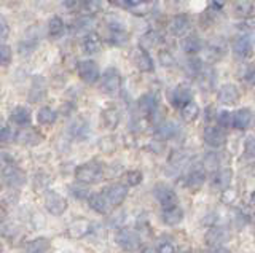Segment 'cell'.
Segmentation results:
<instances>
[{"instance_id": "cell-50", "label": "cell", "mask_w": 255, "mask_h": 253, "mask_svg": "<svg viewBox=\"0 0 255 253\" xmlns=\"http://www.w3.org/2000/svg\"><path fill=\"white\" fill-rule=\"evenodd\" d=\"M228 2V0H211V5H212V8L215 10H220L225 6V3Z\"/></svg>"}, {"instance_id": "cell-44", "label": "cell", "mask_w": 255, "mask_h": 253, "mask_svg": "<svg viewBox=\"0 0 255 253\" xmlns=\"http://www.w3.org/2000/svg\"><path fill=\"white\" fill-rule=\"evenodd\" d=\"M239 29L244 30V32H255V16H246L243 21L239 22Z\"/></svg>"}, {"instance_id": "cell-42", "label": "cell", "mask_w": 255, "mask_h": 253, "mask_svg": "<svg viewBox=\"0 0 255 253\" xmlns=\"http://www.w3.org/2000/svg\"><path fill=\"white\" fill-rule=\"evenodd\" d=\"M187 69L191 75H199V72L203 70V62L198 58H190L187 61Z\"/></svg>"}, {"instance_id": "cell-19", "label": "cell", "mask_w": 255, "mask_h": 253, "mask_svg": "<svg viewBox=\"0 0 255 253\" xmlns=\"http://www.w3.org/2000/svg\"><path fill=\"white\" fill-rule=\"evenodd\" d=\"M190 29V18L187 14H175L169 22V30L177 37H182L183 34H187Z\"/></svg>"}, {"instance_id": "cell-5", "label": "cell", "mask_w": 255, "mask_h": 253, "mask_svg": "<svg viewBox=\"0 0 255 253\" xmlns=\"http://www.w3.org/2000/svg\"><path fill=\"white\" fill-rule=\"evenodd\" d=\"M117 245L118 247H122L125 250H137L140 247V236L132 231V229H120V231L117 233Z\"/></svg>"}, {"instance_id": "cell-27", "label": "cell", "mask_w": 255, "mask_h": 253, "mask_svg": "<svg viewBox=\"0 0 255 253\" xmlns=\"http://www.w3.org/2000/svg\"><path fill=\"white\" fill-rule=\"evenodd\" d=\"M101 120H102V124L106 126L107 129H115L118 123H120V112L118 108L115 107H109L102 112L101 115Z\"/></svg>"}, {"instance_id": "cell-34", "label": "cell", "mask_w": 255, "mask_h": 253, "mask_svg": "<svg viewBox=\"0 0 255 253\" xmlns=\"http://www.w3.org/2000/svg\"><path fill=\"white\" fill-rule=\"evenodd\" d=\"M198 116H199V107H198V104H196L195 100L188 102V104L182 108V118H183V121L191 123V121H195Z\"/></svg>"}, {"instance_id": "cell-14", "label": "cell", "mask_w": 255, "mask_h": 253, "mask_svg": "<svg viewBox=\"0 0 255 253\" xmlns=\"http://www.w3.org/2000/svg\"><path fill=\"white\" fill-rule=\"evenodd\" d=\"M134 64L143 74H150V72H153V70H155L153 59H151V56L147 53V50L142 48V46H139V48L135 50V53H134Z\"/></svg>"}, {"instance_id": "cell-40", "label": "cell", "mask_w": 255, "mask_h": 253, "mask_svg": "<svg viewBox=\"0 0 255 253\" xmlns=\"http://www.w3.org/2000/svg\"><path fill=\"white\" fill-rule=\"evenodd\" d=\"M123 180H125V183L128 186H135V185H139L140 181H142V172H139V170H129V172L125 173Z\"/></svg>"}, {"instance_id": "cell-30", "label": "cell", "mask_w": 255, "mask_h": 253, "mask_svg": "<svg viewBox=\"0 0 255 253\" xmlns=\"http://www.w3.org/2000/svg\"><path fill=\"white\" fill-rule=\"evenodd\" d=\"M163 37L159 32H156V30H150V32H147L145 35L140 37V46L142 48H155V46L158 43H161Z\"/></svg>"}, {"instance_id": "cell-11", "label": "cell", "mask_w": 255, "mask_h": 253, "mask_svg": "<svg viewBox=\"0 0 255 253\" xmlns=\"http://www.w3.org/2000/svg\"><path fill=\"white\" fill-rule=\"evenodd\" d=\"M2 175H3V180H6V183L11 186H21V185H24V181H26L24 172L13 163H8L3 166Z\"/></svg>"}, {"instance_id": "cell-9", "label": "cell", "mask_w": 255, "mask_h": 253, "mask_svg": "<svg viewBox=\"0 0 255 253\" xmlns=\"http://www.w3.org/2000/svg\"><path fill=\"white\" fill-rule=\"evenodd\" d=\"M153 194L156 197V201L163 205V207H171V205H175L179 201L177 194H175L174 189L166 185V183H158L153 188Z\"/></svg>"}, {"instance_id": "cell-15", "label": "cell", "mask_w": 255, "mask_h": 253, "mask_svg": "<svg viewBox=\"0 0 255 253\" xmlns=\"http://www.w3.org/2000/svg\"><path fill=\"white\" fill-rule=\"evenodd\" d=\"M88 202H90V207L96 212V213H101V215H107V213L114 209V205L110 204V201L107 199V196L101 193H94L88 197Z\"/></svg>"}, {"instance_id": "cell-55", "label": "cell", "mask_w": 255, "mask_h": 253, "mask_svg": "<svg viewBox=\"0 0 255 253\" xmlns=\"http://www.w3.org/2000/svg\"><path fill=\"white\" fill-rule=\"evenodd\" d=\"M2 188H3V180H0V191H2Z\"/></svg>"}, {"instance_id": "cell-28", "label": "cell", "mask_w": 255, "mask_h": 253, "mask_svg": "<svg viewBox=\"0 0 255 253\" xmlns=\"http://www.w3.org/2000/svg\"><path fill=\"white\" fill-rule=\"evenodd\" d=\"M58 120V113L50 107H42L37 112V121L42 126H51Z\"/></svg>"}, {"instance_id": "cell-56", "label": "cell", "mask_w": 255, "mask_h": 253, "mask_svg": "<svg viewBox=\"0 0 255 253\" xmlns=\"http://www.w3.org/2000/svg\"><path fill=\"white\" fill-rule=\"evenodd\" d=\"M3 250V247H2V244H0V252H2Z\"/></svg>"}, {"instance_id": "cell-38", "label": "cell", "mask_w": 255, "mask_h": 253, "mask_svg": "<svg viewBox=\"0 0 255 253\" xmlns=\"http://www.w3.org/2000/svg\"><path fill=\"white\" fill-rule=\"evenodd\" d=\"M13 51L8 45H0V67H8L11 64Z\"/></svg>"}, {"instance_id": "cell-18", "label": "cell", "mask_w": 255, "mask_h": 253, "mask_svg": "<svg viewBox=\"0 0 255 253\" xmlns=\"http://www.w3.org/2000/svg\"><path fill=\"white\" fill-rule=\"evenodd\" d=\"M252 43L249 40V37L246 35H239L235 38L233 42V53L236 54L238 58L246 59V58H251L252 56Z\"/></svg>"}, {"instance_id": "cell-2", "label": "cell", "mask_w": 255, "mask_h": 253, "mask_svg": "<svg viewBox=\"0 0 255 253\" xmlns=\"http://www.w3.org/2000/svg\"><path fill=\"white\" fill-rule=\"evenodd\" d=\"M102 92L109 94V96H117L122 89V75L115 67H109L102 75Z\"/></svg>"}, {"instance_id": "cell-54", "label": "cell", "mask_w": 255, "mask_h": 253, "mask_svg": "<svg viewBox=\"0 0 255 253\" xmlns=\"http://www.w3.org/2000/svg\"><path fill=\"white\" fill-rule=\"evenodd\" d=\"M251 202H252V204L255 205V189H254V193L251 194Z\"/></svg>"}, {"instance_id": "cell-53", "label": "cell", "mask_w": 255, "mask_h": 253, "mask_svg": "<svg viewBox=\"0 0 255 253\" xmlns=\"http://www.w3.org/2000/svg\"><path fill=\"white\" fill-rule=\"evenodd\" d=\"M6 218V210H5V207L2 204H0V221H3Z\"/></svg>"}, {"instance_id": "cell-32", "label": "cell", "mask_w": 255, "mask_h": 253, "mask_svg": "<svg viewBox=\"0 0 255 253\" xmlns=\"http://www.w3.org/2000/svg\"><path fill=\"white\" fill-rule=\"evenodd\" d=\"M64 21L59 16H54L48 22V34H50L51 38H59L64 34Z\"/></svg>"}, {"instance_id": "cell-22", "label": "cell", "mask_w": 255, "mask_h": 253, "mask_svg": "<svg viewBox=\"0 0 255 253\" xmlns=\"http://www.w3.org/2000/svg\"><path fill=\"white\" fill-rule=\"evenodd\" d=\"M231 178H233V173H231L230 169H219L212 178V186L215 189H219V191H223V189H227L230 186Z\"/></svg>"}, {"instance_id": "cell-25", "label": "cell", "mask_w": 255, "mask_h": 253, "mask_svg": "<svg viewBox=\"0 0 255 253\" xmlns=\"http://www.w3.org/2000/svg\"><path fill=\"white\" fill-rule=\"evenodd\" d=\"M204 181H206V173L201 169L191 170L185 177V185H187V188L191 189V191H198V189L204 185Z\"/></svg>"}, {"instance_id": "cell-31", "label": "cell", "mask_w": 255, "mask_h": 253, "mask_svg": "<svg viewBox=\"0 0 255 253\" xmlns=\"http://www.w3.org/2000/svg\"><path fill=\"white\" fill-rule=\"evenodd\" d=\"M51 247V244L48 239H45V237H38V239H34L27 242L26 245V250L30 252V253H42V252H48Z\"/></svg>"}, {"instance_id": "cell-41", "label": "cell", "mask_w": 255, "mask_h": 253, "mask_svg": "<svg viewBox=\"0 0 255 253\" xmlns=\"http://www.w3.org/2000/svg\"><path fill=\"white\" fill-rule=\"evenodd\" d=\"M217 121H219V126H222V128H231V123H233V112L222 110V112L217 115Z\"/></svg>"}, {"instance_id": "cell-35", "label": "cell", "mask_w": 255, "mask_h": 253, "mask_svg": "<svg viewBox=\"0 0 255 253\" xmlns=\"http://www.w3.org/2000/svg\"><path fill=\"white\" fill-rule=\"evenodd\" d=\"M128 32L122 26H112L110 27V42L115 45H125L128 42Z\"/></svg>"}, {"instance_id": "cell-4", "label": "cell", "mask_w": 255, "mask_h": 253, "mask_svg": "<svg viewBox=\"0 0 255 253\" xmlns=\"http://www.w3.org/2000/svg\"><path fill=\"white\" fill-rule=\"evenodd\" d=\"M69 204L67 199L64 196H61L59 193L54 191H48L45 194V209L51 213L54 217H61L64 212L67 210Z\"/></svg>"}, {"instance_id": "cell-39", "label": "cell", "mask_w": 255, "mask_h": 253, "mask_svg": "<svg viewBox=\"0 0 255 253\" xmlns=\"http://www.w3.org/2000/svg\"><path fill=\"white\" fill-rule=\"evenodd\" d=\"M80 5L86 13H98L102 8V0H80Z\"/></svg>"}, {"instance_id": "cell-10", "label": "cell", "mask_w": 255, "mask_h": 253, "mask_svg": "<svg viewBox=\"0 0 255 253\" xmlns=\"http://www.w3.org/2000/svg\"><path fill=\"white\" fill-rule=\"evenodd\" d=\"M217 99L223 105H235L239 102V99H241V92H239L236 84L225 83L220 86V89L217 92Z\"/></svg>"}, {"instance_id": "cell-21", "label": "cell", "mask_w": 255, "mask_h": 253, "mask_svg": "<svg viewBox=\"0 0 255 253\" xmlns=\"http://www.w3.org/2000/svg\"><path fill=\"white\" fill-rule=\"evenodd\" d=\"M91 231V223L88 220H75L74 223H70L67 233L70 237H74V239H82V237H85L86 234H90Z\"/></svg>"}, {"instance_id": "cell-48", "label": "cell", "mask_w": 255, "mask_h": 253, "mask_svg": "<svg viewBox=\"0 0 255 253\" xmlns=\"http://www.w3.org/2000/svg\"><path fill=\"white\" fill-rule=\"evenodd\" d=\"M223 202H227V204H231L235 199H236V191L233 189V191H231L230 188H227V189H223Z\"/></svg>"}, {"instance_id": "cell-46", "label": "cell", "mask_w": 255, "mask_h": 253, "mask_svg": "<svg viewBox=\"0 0 255 253\" xmlns=\"http://www.w3.org/2000/svg\"><path fill=\"white\" fill-rule=\"evenodd\" d=\"M13 139V131L10 128H2L0 129V144H8V142H11Z\"/></svg>"}, {"instance_id": "cell-12", "label": "cell", "mask_w": 255, "mask_h": 253, "mask_svg": "<svg viewBox=\"0 0 255 253\" xmlns=\"http://www.w3.org/2000/svg\"><path fill=\"white\" fill-rule=\"evenodd\" d=\"M102 193L107 196V199L110 201V204L114 207H118L122 205L128 196V188L122 183H114V185H109L102 189Z\"/></svg>"}, {"instance_id": "cell-45", "label": "cell", "mask_w": 255, "mask_h": 253, "mask_svg": "<svg viewBox=\"0 0 255 253\" xmlns=\"http://www.w3.org/2000/svg\"><path fill=\"white\" fill-rule=\"evenodd\" d=\"M244 156L247 158V160L255 158V140H254V137H249L244 142Z\"/></svg>"}, {"instance_id": "cell-13", "label": "cell", "mask_w": 255, "mask_h": 253, "mask_svg": "<svg viewBox=\"0 0 255 253\" xmlns=\"http://www.w3.org/2000/svg\"><path fill=\"white\" fill-rule=\"evenodd\" d=\"M16 142L21 145L35 147L43 142V136L38 131H35L34 128H26V126H24V129H21L18 134H16Z\"/></svg>"}, {"instance_id": "cell-7", "label": "cell", "mask_w": 255, "mask_h": 253, "mask_svg": "<svg viewBox=\"0 0 255 253\" xmlns=\"http://www.w3.org/2000/svg\"><path fill=\"white\" fill-rule=\"evenodd\" d=\"M193 100V92L187 84H179L169 92V102L174 108H183L188 102Z\"/></svg>"}, {"instance_id": "cell-33", "label": "cell", "mask_w": 255, "mask_h": 253, "mask_svg": "<svg viewBox=\"0 0 255 253\" xmlns=\"http://www.w3.org/2000/svg\"><path fill=\"white\" fill-rule=\"evenodd\" d=\"M158 132L161 134L164 139H174L175 136H179V124L174 121H166L158 128Z\"/></svg>"}, {"instance_id": "cell-47", "label": "cell", "mask_w": 255, "mask_h": 253, "mask_svg": "<svg viewBox=\"0 0 255 253\" xmlns=\"http://www.w3.org/2000/svg\"><path fill=\"white\" fill-rule=\"evenodd\" d=\"M8 34H10V26H8V22L5 21L3 16H0V40L6 38Z\"/></svg>"}, {"instance_id": "cell-8", "label": "cell", "mask_w": 255, "mask_h": 253, "mask_svg": "<svg viewBox=\"0 0 255 253\" xmlns=\"http://www.w3.org/2000/svg\"><path fill=\"white\" fill-rule=\"evenodd\" d=\"M203 139L206 145H209L211 148H220L227 144V132L223 131L222 126H209L206 128Z\"/></svg>"}, {"instance_id": "cell-26", "label": "cell", "mask_w": 255, "mask_h": 253, "mask_svg": "<svg viewBox=\"0 0 255 253\" xmlns=\"http://www.w3.org/2000/svg\"><path fill=\"white\" fill-rule=\"evenodd\" d=\"M180 46H182L183 53H187V54H196V53L201 51L203 42H201V38H199L198 35H187L180 42Z\"/></svg>"}, {"instance_id": "cell-51", "label": "cell", "mask_w": 255, "mask_h": 253, "mask_svg": "<svg viewBox=\"0 0 255 253\" xmlns=\"http://www.w3.org/2000/svg\"><path fill=\"white\" fill-rule=\"evenodd\" d=\"M72 191H74V196H75V197H80V199H82V197H86V196H88V191H86V189H83V188H80V189L72 188ZM88 197H90V196H88Z\"/></svg>"}, {"instance_id": "cell-52", "label": "cell", "mask_w": 255, "mask_h": 253, "mask_svg": "<svg viewBox=\"0 0 255 253\" xmlns=\"http://www.w3.org/2000/svg\"><path fill=\"white\" fill-rule=\"evenodd\" d=\"M142 3H147V0H125L126 6H139Z\"/></svg>"}, {"instance_id": "cell-1", "label": "cell", "mask_w": 255, "mask_h": 253, "mask_svg": "<svg viewBox=\"0 0 255 253\" xmlns=\"http://www.w3.org/2000/svg\"><path fill=\"white\" fill-rule=\"evenodd\" d=\"M75 178L77 181L83 185H94L99 183V181L104 178V168L102 164L98 161H91L78 166L75 169Z\"/></svg>"}, {"instance_id": "cell-37", "label": "cell", "mask_w": 255, "mask_h": 253, "mask_svg": "<svg viewBox=\"0 0 255 253\" xmlns=\"http://www.w3.org/2000/svg\"><path fill=\"white\" fill-rule=\"evenodd\" d=\"M203 163L207 170H219L222 164V156L219 153H207Z\"/></svg>"}, {"instance_id": "cell-36", "label": "cell", "mask_w": 255, "mask_h": 253, "mask_svg": "<svg viewBox=\"0 0 255 253\" xmlns=\"http://www.w3.org/2000/svg\"><path fill=\"white\" fill-rule=\"evenodd\" d=\"M69 129H70V134H72V136H74L75 139H85V137L88 136V132H90V131H88V124H86V121L82 120V118L72 123Z\"/></svg>"}, {"instance_id": "cell-43", "label": "cell", "mask_w": 255, "mask_h": 253, "mask_svg": "<svg viewBox=\"0 0 255 253\" xmlns=\"http://www.w3.org/2000/svg\"><path fill=\"white\" fill-rule=\"evenodd\" d=\"M243 80H244L246 84L255 86V64H249V66L244 69Z\"/></svg>"}, {"instance_id": "cell-49", "label": "cell", "mask_w": 255, "mask_h": 253, "mask_svg": "<svg viewBox=\"0 0 255 253\" xmlns=\"http://www.w3.org/2000/svg\"><path fill=\"white\" fill-rule=\"evenodd\" d=\"M156 250L158 252H175V247L171 242H164V244H159L156 247Z\"/></svg>"}, {"instance_id": "cell-23", "label": "cell", "mask_w": 255, "mask_h": 253, "mask_svg": "<svg viewBox=\"0 0 255 253\" xmlns=\"http://www.w3.org/2000/svg\"><path fill=\"white\" fill-rule=\"evenodd\" d=\"M10 120L18 124V126H29L32 121V116H30V110L27 107H14L10 113Z\"/></svg>"}, {"instance_id": "cell-24", "label": "cell", "mask_w": 255, "mask_h": 253, "mask_svg": "<svg viewBox=\"0 0 255 253\" xmlns=\"http://www.w3.org/2000/svg\"><path fill=\"white\" fill-rule=\"evenodd\" d=\"M82 48L86 54H94V53H99L102 48V40L101 37L96 34V32H90L85 38H83V43H82Z\"/></svg>"}, {"instance_id": "cell-3", "label": "cell", "mask_w": 255, "mask_h": 253, "mask_svg": "<svg viewBox=\"0 0 255 253\" xmlns=\"http://www.w3.org/2000/svg\"><path fill=\"white\" fill-rule=\"evenodd\" d=\"M77 72H78L80 80L85 82L86 84H94L101 77L98 64H96V62L91 61V59L80 61L78 66H77Z\"/></svg>"}, {"instance_id": "cell-17", "label": "cell", "mask_w": 255, "mask_h": 253, "mask_svg": "<svg viewBox=\"0 0 255 253\" xmlns=\"http://www.w3.org/2000/svg\"><path fill=\"white\" fill-rule=\"evenodd\" d=\"M252 118H254V115L251 112V108H239L236 112H233V123H231V128L239 129V131L247 129L252 123Z\"/></svg>"}, {"instance_id": "cell-6", "label": "cell", "mask_w": 255, "mask_h": 253, "mask_svg": "<svg viewBox=\"0 0 255 253\" xmlns=\"http://www.w3.org/2000/svg\"><path fill=\"white\" fill-rule=\"evenodd\" d=\"M230 231L225 228H220V226H215L211 228L209 231L206 233L204 236V241L207 247H212V249H222L230 241Z\"/></svg>"}, {"instance_id": "cell-29", "label": "cell", "mask_w": 255, "mask_h": 253, "mask_svg": "<svg viewBox=\"0 0 255 253\" xmlns=\"http://www.w3.org/2000/svg\"><path fill=\"white\" fill-rule=\"evenodd\" d=\"M254 3L252 0H236L233 6V13L236 18H246L252 13Z\"/></svg>"}, {"instance_id": "cell-20", "label": "cell", "mask_w": 255, "mask_h": 253, "mask_svg": "<svg viewBox=\"0 0 255 253\" xmlns=\"http://www.w3.org/2000/svg\"><path fill=\"white\" fill-rule=\"evenodd\" d=\"M139 110L147 116H153V113L158 110V97L155 94L147 92L140 96L139 99Z\"/></svg>"}, {"instance_id": "cell-16", "label": "cell", "mask_w": 255, "mask_h": 253, "mask_svg": "<svg viewBox=\"0 0 255 253\" xmlns=\"http://www.w3.org/2000/svg\"><path fill=\"white\" fill-rule=\"evenodd\" d=\"M183 220V210L177 204L171 205V207H163L161 212V221L167 226H177Z\"/></svg>"}]
</instances>
